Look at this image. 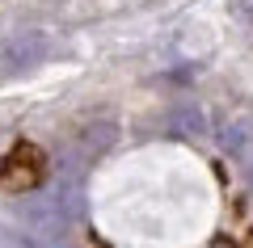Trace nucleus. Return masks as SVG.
I'll return each mask as SVG.
<instances>
[{
	"label": "nucleus",
	"instance_id": "obj_1",
	"mask_svg": "<svg viewBox=\"0 0 253 248\" xmlns=\"http://www.w3.org/2000/svg\"><path fill=\"white\" fill-rule=\"evenodd\" d=\"M42 181V151L30 147V143H17L9 151V160L0 164V185L4 189H30Z\"/></svg>",
	"mask_w": 253,
	"mask_h": 248
}]
</instances>
